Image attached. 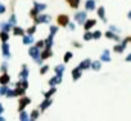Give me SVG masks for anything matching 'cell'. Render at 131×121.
<instances>
[{
	"instance_id": "6da1fadb",
	"label": "cell",
	"mask_w": 131,
	"mask_h": 121,
	"mask_svg": "<svg viewBox=\"0 0 131 121\" xmlns=\"http://www.w3.org/2000/svg\"><path fill=\"white\" fill-rule=\"evenodd\" d=\"M31 101L28 99V98H23V99H21L19 101V111H23V108H25L27 104H28Z\"/></svg>"
},
{
	"instance_id": "7a4b0ae2",
	"label": "cell",
	"mask_w": 131,
	"mask_h": 121,
	"mask_svg": "<svg viewBox=\"0 0 131 121\" xmlns=\"http://www.w3.org/2000/svg\"><path fill=\"white\" fill-rule=\"evenodd\" d=\"M61 81H62V76L58 75L57 77H53L50 81H49V84H50V85H54V84H58V83H61Z\"/></svg>"
},
{
	"instance_id": "3957f363",
	"label": "cell",
	"mask_w": 131,
	"mask_h": 121,
	"mask_svg": "<svg viewBox=\"0 0 131 121\" xmlns=\"http://www.w3.org/2000/svg\"><path fill=\"white\" fill-rule=\"evenodd\" d=\"M58 22H59V25H67V22H68V18H67L66 16H61L59 18H58Z\"/></svg>"
},
{
	"instance_id": "277c9868",
	"label": "cell",
	"mask_w": 131,
	"mask_h": 121,
	"mask_svg": "<svg viewBox=\"0 0 131 121\" xmlns=\"http://www.w3.org/2000/svg\"><path fill=\"white\" fill-rule=\"evenodd\" d=\"M8 81H9V76L5 74V75H3L1 77H0V84H3V85H5V84H8Z\"/></svg>"
},
{
	"instance_id": "5b68a950",
	"label": "cell",
	"mask_w": 131,
	"mask_h": 121,
	"mask_svg": "<svg viewBox=\"0 0 131 121\" xmlns=\"http://www.w3.org/2000/svg\"><path fill=\"white\" fill-rule=\"evenodd\" d=\"M17 86H18V88H22V89H26V88H27V83H26V80H22V81L17 83Z\"/></svg>"
},
{
	"instance_id": "8992f818",
	"label": "cell",
	"mask_w": 131,
	"mask_h": 121,
	"mask_svg": "<svg viewBox=\"0 0 131 121\" xmlns=\"http://www.w3.org/2000/svg\"><path fill=\"white\" fill-rule=\"evenodd\" d=\"M63 70H64V67L63 66H58L57 68H55V72L59 75V76H62V74H63Z\"/></svg>"
},
{
	"instance_id": "52a82bcc",
	"label": "cell",
	"mask_w": 131,
	"mask_h": 121,
	"mask_svg": "<svg viewBox=\"0 0 131 121\" xmlns=\"http://www.w3.org/2000/svg\"><path fill=\"white\" fill-rule=\"evenodd\" d=\"M50 103H52V101H50V99H46V101H45V102L43 103V104H41V111L46 108V107H48L49 104H50Z\"/></svg>"
},
{
	"instance_id": "ba28073f",
	"label": "cell",
	"mask_w": 131,
	"mask_h": 121,
	"mask_svg": "<svg viewBox=\"0 0 131 121\" xmlns=\"http://www.w3.org/2000/svg\"><path fill=\"white\" fill-rule=\"evenodd\" d=\"M89 66H90V62H89V61H85L84 63H81V65H80V68H81V70H84V68H87Z\"/></svg>"
},
{
	"instance_id": "9c48e42d",
	"label": "cell",
	"mask_w": 131,
	"mask_h": 121,
	"mask_svg": "<svg viewBox=\"0 0 131 121\" xmlns=\"http://www.w3.org/2000/svg\"><path fill=\"white\" fill-rule=\"evenodd\" d=\"M14 93H16V95H22V94L25 93V89H22V88H17L16 90H14Z\"/></svg>"
},
{
	"instance_id": "30bf717a",
	"label": "cell",
	"mask_w": 131,
	"mask_h": 121,
	"mask_svg": "<svg viewBox=\"0 0 131 121\" xmlns=\"http://www.w3.org/2000/svg\"><path fill=\"white\" fill-rule=\"evenodd\" d=\"M70 4H71V7H73V8H76L77 7V4H79V0H67Z\"/></svg>"
},
{
	"instance_id": "8fae6325",
	"label": "cell",
	"mask_w": 131,
	"mask_h": 121,
	"mask_svg": "<svg viewBox=\"0 0 131 121\" xmlns=\"http://www.w3.org/2000/svg\"><path fill=\"white\" fill-rule=\"evenodd\" d=\"M27 74H28V71H27V68H26V67H25V70L22 71V74H19V76H21L22 79H26V76H27Z\"/></svg>"
},
{
	"instance_id": "7c38bea8",
	"label": "cell",
	"mask_w": 131,
	"mask_h": 121,
	"mask_svg": "<svg viewBox=\"0 0 131 121\" xmlns=\"http://www.w3.org/2000/svg\"><path fill=\"white\" fill-rule=\"evenodd\" d=\"M79 77H80V71H79V68H77V70H75V71H73V79H75V80H77Z\"/></svg>"
},
{
	"instance_id": "4fadbf2b",
	"label": "cell",
	"mask_w": 131,
	"mask_h": 121,
	"mask_svg": "<svg viewBox=\"0 0 131 121\" xmlns=\"http://www.w3.org/2000/svg\"><path fill=\"white\" fill-rule=\"evenodd\" d=\"M21 121H28V120H27V115H26V112H23V111L21 112Z\"/></svg>"
},
{
	"instance_id": "5bb4252c",
	"label": "cell",
	"mask_w": 131,
	"mask_h": 121,
	"mask_svg": "<svg viewBox=\"0 0 131 121\" xmlns=\"http://www.w3.org/2000/svg\"><path fill=\"white\" fill-rule=\"evenodd\" d=\"M30 54H31V56H34V57H37V49H36V48L31 49V50H30Z\"/></svg>"
},
{
	"instance_id": "9a60e30c",
	"label": "cell",
	"mask_w": 131,
	"mask_h": 121,
	"mask_svg": "<svg viewBox=\"0 0 131 121\" xmlns=\"http://www.w3.org/2000/svg\"><path fill=\"white\" fill-rule=\"evenodd\" d=\"M54 93H55V89H52V90L50 92H48V93H45V97H46V98H49V97H50L52 95V94H54Z\"/></svg>"
},
{
	"instance_id": "2e32d148",
	"label": "cell",
	"mask_w": 131,
	"mask_h": 121,
	"mask_svg": "<svg viewBox=\"0 0 131 121\" xmlns=\"http://www.w3.org/2000/svg\"><path fill=\"white\" fill-rule=\"evenodd\" d=\"M9 90V89L7 86H3L1 89H0V94H7V92Z\"/></svg>"
},
{
	"instance_id": "e0dca14e",
	"label": "cell",
	"mask_w": 131,
	"mask_h": 121,
	"mask_svg": "<svg viewBox=\"0 0 131 121\" xmlns=\"http://www.w3.org/2000/svg\"><path fill=\"white\" fill-rule=\"evenodd\" d=\"M14 95H16L14 90H8L7 92V97H14Z\"/></svg>"
},
{
	"instance_id": "ac0fdd59",
	"label": "cell",
	"mask_w": 131,
	"mask_h": 121,
	"mask_svg": "<svg viewBox=\"0 0 131 121\" xmlns=\"http://www.w3.org/2000/svg\"><path fill=\"white\" fill-rule=\"evenodd\" d=\"M37 116H39V112H37V111H34V112H32V115H31V120L36 119Z\"/></svg>"
},
{
	"instance_id": "d6986e66",
	"label": "cell",
	"mask_w": 131,
	"mask_h": 121,
	"mask_svg": "<svg viewBox=\"0 0 131 121\" xmlns=\"http://www.w3.org/2000/svg\"><path fill=\"white\" fill-rule=\"evenodd\" d=\"M94 23H95V22H94V21H89L87 23H86V26H85V27H86V28H89V27H91V26H93Z\"/></svg>"
},
{
	"instance_id": "ffe728a7",
	"label": "cell",
	"mask_w": 131,
	"mask_h": 121,
	"mask_svg": "<svg viewBox=\"0 0 131 121\" xmlns=\"http://www.w3.org/2000/svg\"><path fill=\"white\" fill-rule=\"evenodd\" d=\"M91 66H93V67H94V68H95V70H99V67H100V65H99L98 62H94V63H93Z\"/></svg>"
},
{
	"instance_id": "44dd1931",
	"label": "cell",
	"mask_w": 131,
	"mask_h": 121,
	"mask_svg": "<svg viewBox=\"0 0 131 121\" xmlns=\"http://www.w3.org/2000/svg\"><path fill=\"white\" fill-rule=\"evenodd\" d=\"M50 54H52L50 52H45V53H43V56H41V57H43V58H46V57H49Z\"/></svg>"
},
{
	"instance_id": "7402d4cb",
	"label": "cell",
	"mask_w": 131,
	"mask_h": 121,
	"mask_svg": "<svg viewBox=\"0 0 131 121\" xmlns=\"http://www.w3.org/2000/svg\"><path fill=\"white\" fill-rule=\"evenodd\" d=\"M70 58H71V53H67L66 57H64V61H66V62H67V61H70Z\"/></svg>"
},
{
	"instance_id": "603a6c76",
	"label": "cell",
	"mask_w": 131,
	"mask_h": 121,
	"mask_svg": "<svg viewBox=\"0 0 131 121\" xmlns=\"http://www.w3.org/2000/svg\"><path fill=\"white\" fill-rule=\"evenodd\" d=\"M46 71H48V66H45V67H43V68H41V74H45Z\"/></svg>"
},
{
	"instance_id": "cb8c5ba5",
	"label": "cell",
	"mask_w": 131,
	"mask_h": 121,
	"mask_svg": "<svg viewBox=\"0 0 131 121\" xmlns=\"http://www.w3.org/2000/svg\"><path fill=\"white\" fill-rule=\"evenodd\" d=\"M3 111H4V108H3V106L0 104V113H3Z\"/></svg>"
},
{
	"instance_id": "d4e9b609",
	"label": "cell",
	"mask_w": 131,
	"mask_h": 121,
	"mask_svg": "<svg viewBox=\"0 0 131 121\" xmlns=\"http://www.w3.org/2000/svg\"><path fill=\"white\" fill-rule=\"evenodd\" d=\"M0 121H5V120H4L3 117H0Z\"/></svg>"
}]
</instances>
